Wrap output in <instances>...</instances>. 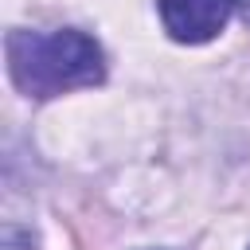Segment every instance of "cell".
I'll return each instance as SVG.
<instances>
[{
	"label": "cell",
	"mask_w": 250,
	"mask_h": 250,
	"mask_svg": "<svg viewBox=\"0 0 250 250\" xmlns=\"http://www.w3.org/2000/svg\"><path fill=\"white\" fill-rule=\"evenodd\" d=\"M4 250H35V234L16 227V223H8L4 227Z\"/></svg>",
	"instance_id": "3957f363"
},
{
	"label": "cell",
	"mask_w": 250,
	"mask_h": 250,
	"mask_svg": "<svg viewBox=\"0 0 250 250\" xmlns=\"http://www.w3.org/2000/svg\"><path fill=\"white\" fill-rule=\"evenodd\" d=\"M156 8L176 43H207L227 27L234 0H156Z\"/></svg>",
	"instance_id": "7a4b0ae2"
},
{
	"label": "cell",
	"mask_w": 250,
	"mask_h": 250,
	"mask_svg": "<svg viewBox=\"0 0 250 250\" xmlns=\"http://www.w3.org/2000/svg\"><path fill=\"white\" fill-rule=\"evenodd\" d=\"M8 74L27 98H59L70 90L98 86L105 78V55L94 35L62 31H12L4 43Z\"/></svg>",
	"instance_id": "6da1fadb"
},
{
	"label": "cell",
	"mask_w": 250,
	"mask_h": 250,
	"mask_svg": "<svg viewBox=\"0 0 250 250\" xmlns=\"http://www.w3.org/2000/svg\"><path fill=\"white\" fill-rule=\"evenodd\" d=\"M234 12H238L242 23H250V0H234Z\"/></svg>",
	"instance_id": "277c9868"
}]
</instances>
